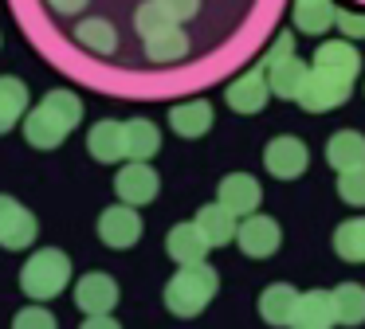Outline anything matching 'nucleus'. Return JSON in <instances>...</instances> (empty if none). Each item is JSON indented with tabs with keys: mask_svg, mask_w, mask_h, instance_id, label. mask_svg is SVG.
Segmentation results:
<instances>
[{
	"mask_svg": "<svg viewBox=\"0 0 365 329\" xmlns=\"http://www.w3.org/2000/svg\"><path fill=\"white\" fill-rule=\"evenodd\" d=\"M177 24L181 20H177L161 0H145V4H138V12H134V31L142 39L158 36V31H169V28H177Z\"/></svg>",
	"mask_w": 365,
	"mask_h": 329,
	"instance_id": "nucleus-28",
	"label": "nucleus"
},
{
	"mask_svg": "<svg viewBox=\"0 0 365 329\" xmlns=\"http://www.w3.org/2000/svg\"><path fill=\"white\" fill-rule=\"evenodd\" d=\"M75 306L83 313H110L118 306V282L106 271H91L75 282Z\"/></svg>",
	"mask_w": 365,
	"mask_h": 329,
	"instance_id": "nucleus-12",
	"label": "nucleus"
},
{
	"mask_svg": "<svg viewBox=\"0 0 365 329\" xmlns=\"http://www.w3.org/2000/svg\"><path fill=\"white\" fill-rule=\"evenodd\" d=\"M161 4L169 8V12L177 16V20H192V16H197V8H200V0H161Z\"/></svg>",
	"mask_w": 365,
	"mask_h": 329,
	"instance_id": "nucleus-33",
	"label": "nucleus"
},
{
	"mask_svg": "<svg viewBox=\"0 0 365 329\" xmlns=\"http://www.w3.org/2000/svg\"><path fill=\"white\" fill-rule=\"evenodd\" d=\"M263 164H267L271 177L294 180V177H302V172H307L310 153H307V145H302L299 137H275L267 149H263Z\"/></svg>",
	"mask_w": 365,
	"mask_h": 329,
	"instance_id": "nucleus-11",
	"label": "nucleus"
},
{
	"mask_svg": "<svg viewBox=\"0 0 365 329\" xmlns=\"http://www.w3.org/2000/svg\"><path fill=\"white\" fill-rule=\"evenodd\" d=\"M169 125H173L177 137H205L212 130V106L205 98L181 102V106L169 110Z\"/></svg>",
	"mask_w": 365,
	"mask_h": 329,
	"instance_id": "nucleus-19",
	"label": "nucleus"
},
{
	"mask_svg": "<svg viewBox=\"0 0 365 329\" xmlns=\"http://www.w3.org/2000/svg\"><path fill=\"white\" fill-rule=\"evenodd\" d=\"M48 8H51V12H59V16H75V12L87 8V0H48Z\"/></svg>",
	"mask_w": 365,
	"mask_h": 329,
	"instance_id": "nucleus-35",
	"label": "nucleus"
},
{
	"mask_svg": "<svg viewBox=\"0 0 365 329\" xmlns=\"http://www.w3.org/2000/svg\"><path fill=\"white\" fill-rule=\"evenodd\" d=\"M338 313H334V294L330 290H307L299 294L291 313V329H334Z\"/></svg>",
	"mask_w": 365,
	"mask_h": 329,
	"instance_id": "nucleus-13",
	"label": "nucleus"
},
{
	"mask_svg": "<svg viewBox=\"0 0 365 329\" xmlns=\"http://www.w3.org/2000/svg\"><path fill=\"white\" fill-rule=\"evenodd\" d=\"M349 90H354L349 78H338V75H326V70L310 67V78H307V86H302L299 102L310 110V114H326V110L341 106V102L349 98Z\"/></svg>",
	"mask_w": 365,
	"mask_h": 329,
	"instance_id": "nucleus-7",
	"label": "nucleus"
},
{
	"mask_svg": "<svg viewBox=\"0 0 365 329\" xmlns=\"http://www.w3.org/2000/svg\"><path fill=\"white\" fill-rule=\"evenodd\" d=\"M236 243L247 258H271L279 251V243H283V231H279V224L271 216H255L252 212V216H244V224H240Z\"/></svg>",
	"mask_w": 365,
	"mask_h": 329,
	"instance_id": "nucleus-10",
	"label": "nucleus"
},
{
	"mask_svg": "<svg viewBox=\"0 0 365 329\" xmlns=\"http://www.w3.org/2000/svg\"><path fill=\"white\" fill-rule=\"evenodd\" d=\"M79 329H122V325L110 318V313H87V321H83Z\"/></svg>",
	"mask_w": 365,
	"mask_h": 329,
	"instance_id": "nucleus-34",
	"label": "nucleus"
},
{
	"mask_svg": "<svg viewBox=\"0 0 365 329\" xmlns=\"http://www.w3.org/2000/svg\"><path fill=\"white\" fill-rule=\"evenodd\" d=\"M83 122V98L75 90H48L24 118V141L32 149H59L67 141V133Z\"/></svg>",
	"mask_w": 365,
	"mask_h": 329,
	"instance_id": "nucleus-1",
	"label": "nucleus"
},
{
	"mask_svg": "<svg viewBox=\"0 0 365 329\" xmlns=\"http://www.w3.org/2000/svg\"><path fill=\"white\" fill-rule=\"evenodd\" d=\"M334 251H338L346 263H365V216L346 219V224L334 231Z\"/></svg>",
	"mask_w": 365,
	"mask_h": 329,
	"instance_id": "nucleus-29",
	"label": "nucleus"
},
{
	"mask_svg": "<svg viewBox=\"0 0 365 329\" xmlns=\"http://www.w3.org/2000/svg\"><path fill=\"white\" fill-rule=\"evenodd\" d=\"M165 251H169V258H173L177 266H189V263H205V255L212 251V243L205 239V231H200L197 219H192V224H177L173 231L165 235Z\"/></svg>",
	"mask_w": 365,
	"mask_h": 329,
	"instance_id": "nucleus-16",
	"label": "nucleus"
},
{
	"mask_svg": "<svg viewBox=\"0 0 365 329\" xmlns=\"http://www.w3.org/2000/svg\"><path fill=\"white\" fill-rule=\"evenodd\" d=\"M197 227L205 231V239L212 243V247H228L232 239H236L240 224H236V212H228L220 200L208 204V208L197 212Z\"/></svg>",
	"mask_w": 365,
	"mask_h": 329,
	"instance_id": "nucleus-20",
	"label": "nucleus"
},
{
	"mask_svg": "<svg viewBox=\"0 0 365 329\" xmlns=\"http://www.w3.org/2000/svg\"><path fill=\"white\" fill-rule=\"evenodd\" d=\"M98 239L114 251H126L142 239V216L134 212V204H114L98 216Z\"/></svg>",
	"mask_w": 365,
	"mask_h": 329,
	"instance_id": "nucleus-6",
	"label": "nucleus"
},
{
	"mask_svg": "<svg viewBox=\"0 0 365 329\" xmlns=\"http://www.w3.org/2000/svg\"><path fill=\"white\" fill-rule=\"evenodd\" d=\"M334 28H341V36H346V39H365V16L338 12V24H334Z\"/></svg>",
	"mask_w": 365,
	"mask_h": 329,
	"instance_id": "nucleus-32",
	"label": "nucleus"
},
{
	"mask_svg": "<svg viewBox=\"0 0 365 329\" xmlns=\"http://www.w3.org/2000/svg\"><path fill=\"white\" fill-rule=\"evenodd\" d=\"M294 302H299V290L287 286V282H275V286H267L259 294V318L267 325H291Z\"/></svg>",
	"mask_w": 365,
	"mask_h": 329,
	"instance_id": "nucleus-21",
	"label": "nucleus"
},
{
	"mask_svg": "<svg viewBox=\"0 0 365 329\" xmlns=\"http://www.w3.org/2000/svg\"><path fill=\"white\" fill-rule=\"evenodd\" d=\"M12 329H59V321L48 306H24V310L12 318Z\"/></svg>",
	"mask_w": 365,
	"mask_h": 329,
	"instance_id": "nucleus-31",
	"label": "nucleus"
},
{
	"mask_svg": "<svg viewBox=\"0 0 365 329\" xmlns=\"http://www.w3.org/2000/svg\"><path fill=\"white\" fill-rule=\"evenodd\" d=\"M114 192H118L122 204H134V208H142V204L158 200L161 177L150 169V161H130L126 169L114 177Z\"/></svg>",
	"mask_w": 365,
	"mask_h": 329,
	"instance_id": "nucleus-8",
	"label": "nucleus"
},
{
	"mask_svg": "<svg viewBox=\"0 0 365 329\" xmlns=\"http://www.w3.org/2000/svg\"><path fill=\"white\" fill-rule=\"evenodd\" d=\"M314 70H326V75H338V78H349L354 83L357 70H361V55H357L354 39H330L314 51Z\"/></svg>",
	"mask_w": 365,
	"mask_h": 329,
	"instance_id": "nucleus-14",
	"label": "nucleus"
},
{
	"mask_svg": "<svg viewBox=\"0 0 365 329\" xmlns=\"http://www.w3.org/2000/svg\"><path fill=\"white\" fill-rule=\"evenodd\" d=\"M326 161H330L338 172L365 164V137H361L357 130H341V133H334L330 145H326Z\"/></svg>",
	"mask_w": 365,
	"mask_h": 329,
	"instance_id": "nucleus-24",
	"label": "nucleus"
},
{
	"mask_svg": "<svg viewBox=\"0 0 365 329\" xmlns=\"http://www.w3.org/2000/svg\"><path fill=\"white\" fill-rule=\"evenodd\" d=\"M338 196L349 208H365V164L338 172Z\"/></svg>",
	"mask_w": 365,
	"mask_h": 329,
	"instance_id": "nucleus-30",
	"label": "nucleus"
},
{
	"mask_svg": "<svg viewBox=\"0 0 365 329\" xmlns=\"http://www.w3.org/2000/svg\"><path fill=\"white\" fill-rule=\"evenodd\" d=\"M75 39L95 55H114L118 51V31H114V24L103 20V16H91V20L75 24Z\"/></svg>",
	"mask_w": 365,
	"mask_h": 329,
	"instance_id": "nucleus-26",
	"label": "nucleus"
},
{
	"mask_svg": "<svg viewBox=\"0 0 365 329\" xmlns=\"http://www.w3.org/2000/svg\"><path fill=\"white\" fill-rule=\"evenodd\" d=\"M228 106L236 110V114H259L263 106H267L271 98V78H267V67H252L244 70V75L236 78V83H228Z\"/></svg>",
	"mask_w": 365,
	"mask_h": 329,
	"instance_id": "nucleus-9",
	"label": "nucleus"
},
{
	"mask_svg": "<svg viewBox=\"0 0 365 329\" xmlns=\"http://www.w3.org/2000/svg\"><path fill=\"white\" fill-rule=\"evenodd\" d=\"M71 286V258L56 247H40L20 271V290L32 302H51Z\"/></svg>",
	"mask_w": 365,
	"mask_h": 329,
	"instance_id": "nucleus-3",
	"label": "nucleus"
},
{
	"mask_svg": "<svg viewBox=\"0 0 365 329\" xmlns=\"http://www.w3.org/2000/svg\"><path fill=\"white\" fill-rule=\"evenodd\" d=\"M189 55V36L181 28H169V31H158V36L145 39V59L158 63V67H169V63H181Z\"/></svg>",
	"mask_w": 365,
	"mask_h": 329,
	"instance_id": "nucleus-25",
	"label": "nucleus"
},
{
	"mask_svg": "<svg viewBox=\"0 0 365 329\" xmlns=\"http://www.w3.org/2000/svg\"><path fill=\"white\" fill-rule=\"evenodd\" d=\"M220 204L228 212H236V216H252L255 208H259L263 192H259V180L247 177V172H232V177L220 180Z\"/></svg>",
	"mask_w": 365,
	"mask_h": 329,
	"instance_id": "nucleus-17",
	"label": "nucleus"
},
{
	"mask_svg": "<svg viewBox=\"0 0 365 329\" xmlns=\"http://www.w3.org/2000/svg\"><path fill=\"white\" fill-rule=\"evenodd\" d=\"M294 24L307 36H322L338 24V8L334 0H294Z\"/></svg>",
	"mask_w": 365,
	"mask_h": 329,
	"instance_id": "nucleus-23",
	"label": "nucleus"
},
{
	"mask_svg": "<svg viewBox=\"0 0 365 329\" xmlns=\"http://www.w3.org/2000/svg\"><path fill=\"white\" fill-rule=\"evenodd\" d=\"M220 290V274L208 263H189L165 282V310L173 318H197Z\"/></svg>",
	"mask_w": 365,
	"mask_h": 329,
	"instance_id": "nucleus-2",
	"label": "nucleus"
},
{
	"mask_svg": "<svg viewBox=\"0 0 365 329\" xmlns=\"http://www.w3.org/2000/svg\"><path fill=\"white\" fill-rule=\"evenodd\" d=\"M40 235V219L16 200V196L0 192V247L4 251H28Z\"/></svg>",
	"mask_w": 365,
	"mask_h": 329,
	"instance_id": "nucleus-5",
	"label": "nucleus"
},
{
	"mask_svg": "<svg viewBox=\"0 0 365 329\" xmlns=\"http://www.w3.org/2000/svg\"><path fill=\"white\" fill-rule=\"evenodd\" d=\"M87 149L98 164H118L126 157V122H110V118L95 122L87 133Z\"/></svg>",
	"mask_w": 365,
	"mask_h": 329,
	"instance_id": "nucleus-15",
	"label": "nucleus"
},
{
	"mask_svg": "<svg viewBox=\"0 0 365 329\" xmlns=\"http://www.w3.org/2000/svg\"><path fill=\"white\" fill-rule=\"evenodd\" d=\"M161 149V130L150 118H130L126 122V161H150Z\"/></svg>",
	"mask_w": 365,
	"mask_h": 329,
	"instance_id": "nucleus-22",
	"label": "nucleus"
},
{
	"mask_svg": "<svg viewBox=\"0 0 365 329\" xmlns=\"http://www.w3.org/2000/svg\"><path fill=\"white\" fill-rule=\"evenodd\" d=\"M263 67H267V78H271V94L283 102H299L302 86L310 78V67L294 55V36L283 31V36L271 43V51L263 55Z\"/></svg>",
	"mask_w": 365,
	"mask_h": 329,
	"instance_id": "nucleus-4",
	"label": "nucleus"
},
{
	"mask_svg": "<svg viewBox=\"0 0 365 329\" xmlns=\"http://www.w3.org/2000/svg\"><path fill=\"white\" fill-rule=\"evenodd\" d=\"M28 118V86L16 75H0V137Z\"/></svg>",
	"mask_w": 365,
	"mask_h": 329,
	"instance_id": "nucleus-18",
	"label": "nucleus"
},
{
	"mask_svg": "<svg viewBox=\"0 0 365 329\" xmlns=\"http://www.w3.org/2000/svg\"><path fill=\"white\" fill-rule=\"evenodd\" d=\"M334 294V313H338V325H361L365 321V286L357 282H341V286L330 290Z\"/></svg>",
	"mask_w": 365,
	"mask_h": 329,
	"instance_id": "nucleus-27",
	"label": "nucleus"
}]
</instances>
